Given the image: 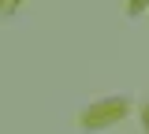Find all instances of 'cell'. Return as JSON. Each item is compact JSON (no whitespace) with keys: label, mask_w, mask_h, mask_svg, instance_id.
I'll return each mask as SVG.
<instances>
[{"label":"cell","mask_w":149,"mask_h":134,"mask_svg":"<svg viewBox=\"0 0 149 134\" xmlns=\"http://www.w3.org/2000/svg\"><path fill=\"white\" fill-rule=\"evenodd\" d=\"M123 108H127L123 101H108V104H101V112H86L82 123H86V127H101V123H108L112 115H123Z\"/></svg>","instance_id":"6da1fadb"}]
</instances>
